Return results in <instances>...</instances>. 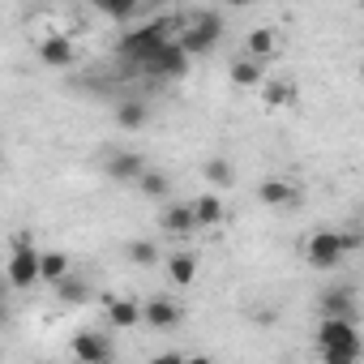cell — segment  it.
Returning a JSON list of instances; mask_svg holds the SVG:
<instances>
[{
	"label": "cell",
	"instance_id": "obj_1",
	"mask_svg": "<svg viewBox=\"0 0 364 364\" xmlns=\"http://www.w3.org/2000/svg\"><path fill=\"white\" fill-rule=\"evenodd\" d=\"M171 39H167V22H137L133 31H124L120 35V43H116V52H120V60H129L133 69H150L154 65V56L167 48Z\"/></svg>",
	"mask_w": 364,
	"mask_h": 364
},
{
	"label": "cell",
	"instance_id": "obj_2",
	"mask_svg": "<svg viewBox=\"0 0 364 364\" xmlns=\"http://www.w3.org/2000/svg\"><path fill=\"white\" fill-rule=\"evenodd\" d=\"M351 245H355V236L321 228V232H313V236L304 240V257H309V266H313V270H334V266L351 253Z\"/></svg>",
	"mask_w": 364,
	"mask_h": 364
},
{
	"label": "cell",
	"instance_id": "obj_3",
	"mask_svg": "<svg viewBox=\"0 0 364 364\" xmlns=\"http://www.w3.org/2000/svg\"><path fill=\"white\" fill-rule=\"evenodd\" d=\"M219 35H223V14H215V9H210V14H198L185 31H180V35H176V43L185 48L189 56H210V52L219 48Z\"/></svg>",
	"mask_w": 364,
	"mask_h": 364
},
{
	"label": "cell",
	"instance_id": "obj_4",
	"mask_svg": "<svg viewBox=\"0 0 364 364\" xmlns=\"http://www.w3.org/2000/svg\"><path fill=\"white\" fill-rule=\"evenodd\" d=\"M35 283H43V253L26 236H18L14 240V253H9V287L14 291H26Z\"/></svg>",
	"mask_w": 364,
	"mask_h": 364
},
{
	"label": "cell",
	"instance_id": "obj_5",
	"mask_svg": "<svg viewBox=\"0 0 364 364\" xmlns=\"http://www.w3.org/2000/svg\"><path fill=\"white\" fill-rule=\"evenodd\" d=\"M69 347H73L77 364H112L116 360V347H112V338L103 330H77L69 338Z\"/></svg>",
	"mask_w": 364,
	"mask_h": 364
},
{
	"label": "cell",
	"instance_id": "obj_6",
	"mask_svg": "<svg viewBox=\"0 0 364 364\" xmlns=\"http://www.w3.org/2000/svg\"><path fill=\"white\" fill-rule=\"evenodd\" d=\"M317 313H321V321H355V291L343 283L326 287L317 296Z\"/></svg>",
	"mask_w": 364,
	"mask_h": 364
},
{
	"label": "cell",
	"instance_id": "obj_7",
	"mask_svg": "<svg viewBox=\"0 0 364 364\" xmlns=\"http://www.w3.org/2000/svg\"><path fill=\"white\" fill-rule=\"evenodd\" d=\"M146 154H137V150H112L107 159H103V171H107V180H120V185H137V180L146 176Z\"/></svg>",
	"mask_w": 364,
	"mask_h": 364
},
{
	"label": "cell",
	"instance_id": "obj_8",
	"mask_svg": "<svg viewBox=\"0 0 364 364\" xmlns=\"http://www.w3.org/2000/svg\"><path fill=\"white\" fill-rule=\"evenodd\" d=\"M257 202L274 206V210H296L300 206V189L291 185V180H283V176H266L257 185Z\"/></svg>",
	"mask_w": 364,
	"mask_h": 364
},
{
	"label": "cell",
	"instance_id": "obj_9",
	"mask_svg": "<svg viewBox=\"0 0 364 364\" xmlns=\"http://www.w3.org/2000/svg\"><path fill=\"white\" fill-rule=\"evenodd\" d=\"M77 60V48L69 35H43L39 39V65L43 69H73Z\"/></svg>",
	"mask_w": 364,
	"mask_h": 364
},
{
	"label": "cell",
	"instance_id": "obj_10",
	"mask_svg": "<svg viewBox=\"0 0 364 364\" xmlns=\"http://www.w3.org/2000/svg\"><path fill=\"white\" fill-rule=\"evenodd\" d=\"M343 347H364L355 321H321L317 326V351H343Z\"/></svg>",
	"mask_w": 364,
	"mask_h": 364
},
{
	"label": "cell",
	"instance_id": "obj_11",
	"mask_svg": "<svg viewBox=\"0 0 364 364\" xmlns=\"http://www.w3.org/2000/svg\"><path fill=\"white\" fill-rule=\"evenodd\" d=\"M103 313L116 330H133V326H146V304L129 300V296H107L103 300Z\"/></svg>",
	"mask_w": 364,
	"mask_h": 364
},
{
	"label": "cell",
	"instance_id": "obj_12",
	"mask_svg": "<svg viewBox=\"0 0 364 364\" xmlns=\"http://www.w3.org/2000/svg\"><path fill=\"white\" fill-rule=\"evenodd\" d=\"M159 228H163L167 236H189V232H198L193 202H171V206H163V215H159Z\"/></svg>",
	"mask_w": 364,
	"mask_h": 364
},
{
	"label": "cell",
	"instance_id": "obj_13",
	"mask_svg": "<svg viewBox=\"0 0 364 364\" xmlns=\"http://www.w3.org/2000/svg\"><path fill=\"white\" fill-rule=\"evenodd\" d=\"M146 73H150V77H185V73H189V52L171 39V43L154 56V65H150Z\"/></svg>",
	"mask_w": 364,
	"mask_h": 364
},
{
	"label": "cell",
	"instance_id": "obj_14",
	"mask_svg": "<svg viewBox=\"0 0 364 364\" xmlns=\"http://www.w3.org/2000/svg\"><path fill=\"white\" fill-rule=\"evenodd\" d=\"M180 321H185V309H180L176 300H167V296L146 300V326L150 330H176Z\"/></svg>",
	"mask_w": 364,
	"mask_h": 364
},
{
	"label": "cell",
	"instance_id": "obj_15",
	"mask_svg": "<svg viewBox=\"0 0 364 364\" xmlns=\"http://www.w3.org/2000/svg\"><path fill=\"white\" fill-rule=\"evenodd\" d=\"M193 215H198V232H215L228 219V206L219 193H202V198H193Z\"/></svg>",
	"mask_w": 364,
	"mask_h": 364
},
{
	"label": "cell",
	"instance_id": "obj_16",
	"mask_svg": "<svg viewBox=\"0 0 364 364\" xmlns=\"http://www.w3.org/2000/svg\"><path fill=\"white\" fill-rule=\"evenodd\" d=\"M245 43H249V60H262V65H266V60L279 52V31H274V26H253Z\"/></svg>",
	"mask_w": 364,
	"mask_h": 364
},
{
	"label": "cell",
	"instance_id": "obj_17",
	"mask_svg": "<svg viewBox=\"0 0 364 364\" xmlns=\"http://www.w3.org/2000/svg\"><path fill=\"white\" fill-rule=\"evenodd\" d=\"M116 124H120L124 133H137V129L150 124V107H146L141 99H120V103H116Z\"/></svg>",
	"mask_w": 364,
	"mask_h": 364
},
{
	"label": "cell",
	"instance_id": "obj_18",
	"mask_svg": "<svg viewBox=\"0 0 364 364\" xmlns=\"http://www.w3.org/2000/svg\"><path fill=\"white\" fill-rule=\"evenodd\" d=\"M137 193H146L150 202H167V198H171V180H167V171L146 167V176L137 180Z\"/></svg>",
	"mask_w": 364,
	"mask_h": 364
},
{
	"label": "cell",
	"instance_id": "obj_19",
	"mask_svg": "<svg viewBox=\"0 0 364 364\" xmlns=\"http://www.w3.org/2000/svg\"><path fill=\"white\" fill-rule=\"evenodd\" d=\"M167 274H171L176 287H189V283L198 279V257H193V253H171V257H167Z\"/></svg>",
	"mask_w": 364,
	"mask_h": 364
},
{
	"label": "cell",
	"instance_id": "obj_20",
	"mask_svg": "<svg viewBox=\"0 0 364 364\" xmlns=\"http://www.w3.org/2000/svg\"><path fill=\"white\" fill-rule=\"evenodd\" d=\"M73 274V266H69V257L65 253H56V249H48L43 253V283H52V287H60L65 279Z\"/></svg>",
	"mask_w": 364,
	"mask_h": 364
},
{
	"label": "cell",
	"instance_id": "obj_21",
	"mask_svg": "<svg viewBox=\"0 0 364 364\" xmlns=\"http://www.w3.org/2000/svg\"><path fill=\"white\" fill-rule=\"evenodd\" d=\"M99 14L112 18V22H137V18H141L137 0H99Z\"/></svg>",
	"mask_w": 364,
	"mask_h": 364
},
{
	"label": "cell",
	"instance_id": "obj_22",
	"mask_svg": "<svg viewBox=\"0 0 364 364\" xmlns=\"http://www.w3.org/2000/svg\"><path fill=\"white\" fill-rule=\"evenodd\" d=\"M262 77H266L262 60H249V56H245V60H236V65H232V86H257Z\"/></svg>",
	"mask_w": 364,
	"mask_h": 364
},
{
	"label": "cell",
	"instance_id": "obj_23",
	"mask_svg": "<svg viewBox=\"0 0 364 364\" xmlns=\"http://www.w3.org/2000/svg\"><path fill=\"white\" fill-rule=\"evenodd\" d=\"M232 171H236V167H232V159H223V154H215V159L202 163V176L210 180V185H219V189L232 185Z\"/></svg>",
	"mask_w": 364,
	"mask_h": 364
},
{
	"label": "cell",
	"instance_id": "obj_24",
	"mask_svg": "<svg viewBox=\"0 0 364 364\" xmlns=\"http://www.w3.org/2000/svg\"><path fill=\"white\" fill-rule=\"evenodd\" d=\"M124 257H129L133 266H154V262H159V249H154V240H129V245H124Z\"/></svg>",
	"mask_w": 364,
	"mask_h": 364
},
{
	"label": "cell",
	"instance_id": "obj_25",
	"mask_svg": "<svg viewBox=\"0 0 364 364\" xmlns=\"http://www.w3.org/2000/svg\"><path fill=\"white\" fill-rule=\"evenodd\" d=\"M56 296L65 300V304H86L90 300V287H86V279H77V274H69L60 287H56Z\"/></svg>",
	"mask_w": 364,
	"mask_h": 364
},
{
	"label": "cell",
	"instance_id": "obj_26",
	"mask_svg": "<svg viewBox=\"0 0 364 364\" xmlns=\"http://www.w3.org/2000/svg\"><path fill=\"white\" fill-rule=\"evenodd\" d=\"M360 355H364V347H343V351H317V360H321V364H360Z\"/></svg>",
	"mask_w": 364,
	"mask_h": 364
},
{
	"label": "cell",
	"instance_id": "obj_27",
	"mask_svg": "<svg viewBox=\"0 0 364 364\" xmlns=\"http://www.w3.org/2000/svg\"><path fill=\"white\" fill-rule=\"evenodd\" d=\"M266 103H270V107H287V103H291V86H287V82L266 86Z\"/></svg>",
	"mask_w": 364,
	"mask_h": 364
},
{
	"label": "cell",
	"instance_id": "obj_28",
	"mask_svg": "<svg viewBox=\"0 0 364 364\" xmlns=\"http://www.w3.org/2000/svg\"><path fill=\"white\" fill-rule=\"evenodd\" d=\"M150 364H189V355H185V351H159Z\"/></svg>",
	"mask_w": 364,
	"mask_h": 364
},
{
	"label": "cell",
	"instance_id": "obj_29",
	"mask_svg": "<svg viewBox=\"0 0 364 364\" xmlns=\"http://www.w3.org/2000/svg\"><path fill=\"white\" fill-rule=\"evenodd\" d=\"M189 364H215L210 355H189Z\"/></svg>",
	"mask_w": 364,
	"mask_h": 364
}]
</instances>
